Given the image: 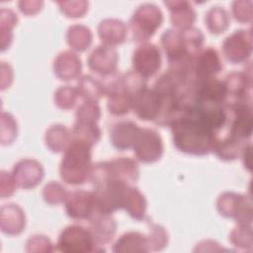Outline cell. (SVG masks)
Returning <instances> with one entry per match:
<instances>
[{
	"label": "cell",
	"mask_w": 253,
	"mask_h": 253,
	"mask_svg": "<svg viewBox=\"0 0 253 253\" xmlns=\"http://www.w3.org/2000/svg\"><path fill=\"white\" fill-rule=\"evenodd\" d=\"M115 252H143L149 251V241L147 235L141 234L137 231H128L123 234L115 243L114 249Z\"/></svg>",
	"instance_id": "22"
},
{
	"label": "cell",
	"mask_w": 253,
	"mask_h": 253,
	"mask_svg": "<svg viewBox=\"0 0 253 253\" xmlns=\"http://www.w3.org/2000/svg\"><path fill=\"white\" fill-rule=\"evenodd\" d=\"M251 236V227L250 225L240 224L239 227L234 228V230L230 234V240L235 246L245 247L246 240L244 237Z\"/></svg>",
	"instance_id": "36"
},
{
	"label": "cell",
	"mask_w": 253,
	"mask_h": 253,
	"mask_svg": "<svg viewBox=\"0 0 253 253\" xmlns=\"http://www.w3.org/2000/svg\"><path fill=\"white\" fill-rule=\"evenodd\" d=\"M23 210L15 204H7L1 208V230L9 235L20 234L25 228Z\"/></svg>",
	"instance_id": "16"
},
{
	"label": "cell",
	"mask_w": 253,
	"mask_h": 253,
	"mask_svg": "<svg viewBox=\"0 0 253 253\" xmlns=\"http://www.w3.org/2000/svg\"><path fill=\"white\" fill-rule=\"evenodd\" d=\"M70 132L69 130L61 125L51 126L45 133L46 145L55 152L65 150V148L70 143Z\"/></svg>",
	"instance_id": "26"
},
{
	"label": "cell",
	"mask_w": 253,
	"mask_h": 253,
	"mask_svg": "<svg viewBox=\"0 0 253 253\" xmlns=\"http://www.w3.org/2000/svg\"><path fill=\"white\" fill-rule=\"evenodd\" d=\"M118 53L113 46L98 45L88 57V65L91 70L105 77L117 72Z\"/></svg>",
	"instance_id": "13"
},
{
	"label": "cell",
	"mask_w": 253,
	"mask_h": 253,
	"mask_svg": "<svg viewBox=\"0 0 253 253\" xmlns=\"http://www.w3.org/2000/svg\"><path fill=\"white\" fill-rule=\"evenodd\" d=\"M131 109L143 121H155L161 109V97L152 88H143L132 99Z\"/></svg>",
	"instance_id": "11"
},
{
	"label": "cell",
	"mask_w": 253,
	"mask_h": 253,
	"mask_svg": "<svg viewBox=\"0 0 253 253\" xmlns=\"http://www.w3.org/2000/svg\"><path fill=\"white\" fill-rule=\"evenodd\" d=\"M223 82L226 87L227 97L231 98L230 102L225 104L235 103L249 99V90L251 84L250 78L247 77L245 73L233 71L225 77V80Z\"/></svg>",
	"instance_id": "20"
},
{
	"label": "cell",
	"mask_w": 253,
	"mask_h": 253,
	"mask_svg": "<svg viewBox=\"0 0 253 253\" xmlns=\"http://www.w3.org/2000/svg\"><path fill=\"white\" fill-rule=\"evenodd\" d=\"M19 9L21 12L27 15H33L36 14L39 10H41V7L42 5V2L39 1H20L18 3Z\"/></svg>",
	"instance_id": "38"
},
{
	"label": "cell",
	"mask_w": 253,
	"mask_h": 253,
	"mask_svg": "<svg viewBox=\"0 0 253 253\" xmlns=\"http://www.w3.org/2000/svg\"><path fill=\"white\" fill-rule=\"evenodd\" d=\"M78 95L77 89L71 88L70 86H61L54 94V101L59 108L67 110L75 105Z\"/></svg>",
	"instance_id": "30"
},
{
	"label": "cell",
	"mask_w": 253,
	"mask_h": 253,
	"mask_svg": "<svg viewBox=\"0 0 253 253\" xmlns=\"http://www.w3.org/2000/svg\"><path fill=\"white\" fill-rule=\"evenodd\" d=\"M91 145L73 138L64 150L60 163L61 179L71 185L84 183L91 174Z\"/></svg>",
	"instance_id": "2"
},
{
	"label": "cell",
	"mask_w": 253,
	"mask_h": 253,
	"mask_svg": "<svg viewBox=\"0 0 253 253\" xmlns=\"http://www.w3.org/2000/svg\"><path fill=\"white\" fill-rule=\"evenodd\" d=\"M139 129L140 127L130 121L117 123L113 126L111 131V140L113 145L119 150H125L130 147L132 148Z\"/></svg>",
	"instance_id": "17"
},
{
	"label": "cell",
	"mask_w": 253,
	"mask_h": 253,
	"mask_svg": "<svg viewBox=\"0 0 253 253\" xmlns=\"http://www.w3.org/2000/svg\"><path fill=\"white\" fill-rule=\"evenodd\" d=\"M1 121L4 122L8 126L6 127V126L1 125V141L3 144L11 143L14 140L17 133V124L10 114L4 112L2 113Z\"/></svg>",
	"instance_id": "33"
},
{
	"label": "cell",
	"mask_w": 253,
	"mask_h": 253,
	"mask_svg": "<svg viewBox=\"0 0 253 253\" xmlns=\"http://www.w3.org/2000/svg\"><path fill=\"white\" fill-rule=\"evenodd\" d=\"M122 209H125L133 218L137 220L143 219L146 210V201L144 196L138 191V189L128 185L124 197Z\"/></svg>",
	"instance_id": "23"
},
{
	"label": "cell",
	"mask_w": 253,
	"mask_h": 253,
	"mask_svg": "<svg viewBox=\"0 0 253 253\" xmlns=\"http://www.w3.org/2000/svg\"><path fill=\"white\" fill-rule=\"evenodd\" d=\"M132 149L136 157L144 163H152L160 159L163 153L162 139L154 129L140 128Z\"/></svg>",
	"instance_id": "7"
},
{
	"label": "cell",
	"mask_w": 253,
	"mask_h": 253,
	"mask_svg": "<svg viewBox=\"0 0 253 253\" xmlns=\"http://www.w3.org/2000/svg\"><path fill=\"white\" fill-rule=\"evenodd\" d=\"M222 49L228 61L232 63L245 61L249 57L252 49L251 31H235L224 40Z\"/></svg>",
	"instance_id": "9"
},
{
	"label": "cell",
	"mask_w": 253,
	"mask_h": 253,
	"mask_svg": "<svg viewBox=\"0 0 253 253\" xmlns=\"http://www.w3.org/2000/svg\"><path fill=\"white\" fill-rule=\"evenodd\" d=\"M16 181L13 175H10L6 171L1 172V197L4 199L13 195L15 192Z\"/></svg>",
	"instance_id": "37"
},
{
	"label": "cell",
	"mask_w": 253,
	"mask_h": 253,
	"mask_svg": "<svg viewBox=\"0 0 253 253\" xmlns=\"http://www.w3.org/2000/svg\"><path fill=\"white\" fill-rule=\"evenodd\" d=\"M162 21L163 14L156 5L145 3L138 6L129 20L132 39L135 42H146L154 35Z\"/></svg>",
	"instance_id": "4"
},
{
	"label": "cell",
	"mask_w": 253,
	"mask_h": 253,
	"mask_svg": "<svg viewBox=\"0 0 253 253\" xmlns=\"http://www.w3.org/2000/svg\"><path fill=\"white\" fill-rule=\"evenodd\" d=\"M81 68L80 58L76 53L68 50L60 52L53 62L54 73L61 80L67 81L76 78L79 75Z\"/></svg>",
	"instance_id": "18"
},
{
	"label": "cell",
	"mask_w": 253,
	"mask_h": 253,
	"mask_svg": "<svg viewBox=\"0 0 253 253\" xmlns=\"http://www.w3.org/2000/svg\"><path fill=\"white\" fill-rule=\"evenodd\" d=\"M101 112L97 102L85 101L76 112V120L97 122L100 119Z\"/></svg>",
	"instance_id": "32"
},
{
	"label": "cell",
	"mask_w": 253,
	"mask_h": 253,
	"mask_svg": "<svg viewBox=\"0 0 253 253\" xmlns=\"http://www.w3.org/2000/svg\"><path fill=\"white\" fill-rule=\"evenodd\" d=\"M234 18L239 22H249L251 20V1H235L232 4Z\"/></svg>",
	"instance_id": "35"
},
{
	"label": "cell",
	"mask_w": 253,
	"mask_h": 253,
	"mask_svg": "<svg viewBox=\"0 0 253 253\" xmlns=\"http://www.w3.org/2000/svg\"><path fill=\"white\" fill-rule=\"evenodd\" d=\"M12 175L19 187L30 189L36 187L42 181L43 169L34 159H23L15 164Z\"/></svg>",
	"instance_id": "14"
},
{
	"label": "cell",
	"mask_w": 253,
	"mask_h": 253,
	"mask_svg": "<svg viewBox=\"0 0 253 253\" xmlns=\"http://www.w3.org/2000/svg\"><path fill=\"white\" fill-rule=\"evenodd\" d=\"M205 22L208 29L213 34L223 33L229 25V17L222 7H211L206 14Z\"/></svg>",
	"instance_id": "27"
},
{
	"label": "cell",
	"mask_w": 253,
	"mask_h": 253,
	"mask_svg": "<svg viewBox=\"0 0 253 253\" xmlns=\"http://www.w3.org/2000/svg\"><path fill=\"white\" fill-rule=\"evenodd\" d=\"M43 199L46 203L56 205L65 201L67 197L66 189L57 182H50L44 188L42 192Z\"/></svg>",
	"instance_id": "31"
},
{
	"label": "cell",
	"mask_w": 253,
	"mask_h": 253,
	"mask_svg": "<svg viewBox=\"0 0 253 253\" xmlns=\"http://www.w3.org/2000/svg\"><path fill=\"white\" fill-rule=\"evenodd\" d=\"M18 17L10 9L2 8L0 11V30H1V49L7 48L13 39L12 29L17 24Z\"/></svg>",
	"instance_id": "29"
},
{
	"label": "cell",
	"mask_w": 253,
	"mask_h": 253,
	"mask_svg": "<svg viewBox=\"0 0 253 253\" xmlns=\"http://www.w3.org/2000/svg\"><path fill=\"white\" fill-rule=\"evenodd\" d=\"M217 210L220 214L226 217H233L239 224H251V201L245 196L234 193H223L217 200Z\"/></svg>",
	"instance_id": "6"
},
{
	"label": "cell",
	"mask_w": 253,
	"mask_h": 253,
	"mask_svg": "<svg viewBox=\"0 0 253 253\" xmlns=\"http://www.w3.org/2000/svg\"><path fill=\"white\" fill-rule=\"evenodd\" d=\"M175 146L188 154L205 155L211 151L214 135L199 118L194 106L171 126Z\"/></svg>",
	"instance_id": "1"
},
{
	"label": "cell",
	"mask_w": 253,
	"mask_h": 253,
	"mask_svg": "<svg viewBox=\"0 0 253 253\" xmlns=\"http://www.w3.org/2000/svg\"><path fill=\"white\" fill-rule=\"evenodd\" d=\"M139 170L136 162L128 157H119L111 161L98 162L92 166L90 179L94 187L108 181L133 183L138 179Z\"/></svg>",
	"instance_id": "3"
},
{
	"label": "cell",
	"mask_w": 253,
	"mask_h": 253,
	"mask_svg": "<svg viewBox=\"0 0 253 253\" xmlns=\"http://www.w3.org/2000/svg\"><path fill=\"white\" fill-rule=\"evenodd\" d=\"M65 210L67 215L75 219L90 218L97 211L93 192L76 190L69 194L65 199Z\"/></svg>",
	"instance_id": "10"
},
{
	"label": "cell",
	"mask_w": 253,
	"mask_h": 253,
	"mask_svg": "<svg viewBox=\"0 0 253 253\" xmlns=\"http://www.w3.org/2000/svg\"><path fill=\"white\" fill-rule=\"evenodd\" d=\"M73 138L87 142L91 146L95 144L101 136V130L96 122L76 120L72 128Z\"/></svg>",
	"instance_id": "25"
},
{
	"label": "cell",
	"mask_w": 253,
	"mask_h": 253,
	"mask_svg": "<svg viewBox=\"0 0 253 253\" xmlns=\"http://www.w3.org/2000/svg\"><path fill=\"white\" fill-rule=\"evenodd\" d=\"M77 92L86 101L97 102L106 95V88L102 82L89 75H85L78 81Z\"/></svg>",
	"instance_id": "24"
},
{
	"label": "cell",
	"mask_w": 253,
	"mask_h": 253,
	"mask_svg": "<svg viewBox=\"0 0 253 253\" xmlns=\"http://www.w3.org/2000/svg\"><path fill=\"white\" fill-rule=\"evenodd\" d=\"M221 68L222 64L218 52L211 46L207 47L195 58L193 65L195 82L214 78Z\"/></svg>",
	"instance_id": "12"
},
{
	"label": "cell",
	"mask_w": 253,
	"mask_h": 253,
	"mask_svg": "<svg viewBox=\"0 0 253 253\" xmlns=\"http://www.w3.org/2000/svg\"><path fill=\"white\" fill-rule=\"evenodd\" d=\"M99 246L90 229L81 225H69L65 227L57 241V248L62 252H92Z\"/></svg>",
	"instance_id": "5"
},
{
	"label": "cell",
	"mask_w": 253,
	"mask_h": 253,
	"mask_svg": "<svg viewBox=\"0 0 253 253\" xmlns=\"http://www.w3.org/2000/svg\"><path fill=\"white\" fill-rule=\"evenodd\" d=\"M164 4L171 11V23L178 30L192 28L196 20V12L187 1H165Z\"/></svg>",
	"instance_id": "19"
},
{
	"label": "cell",
	"mask_w": 253,
	"mask_h": 253,
	"mask_svg": "<svg viewBox=\"0 0 253 253\" xmlns=\"http://www.w3.org/2000/svg\"><path fill=\"white\" fill-rule=\"evenodd\" d=\"M90 220V231L97 244L104 245L108 243L116 232V221L109 213L96 212Z\"/></svg>",
	"instance_id": "15"
},
{
	"label": "cell",
	"mask_w": 253,
	"mask_h": 253,
	"mask_svg": "<svg viewBox=\"0 0 253 253\" xmlns=\"http://www.w3.org/2000/svg\"><path fill=\"white\" fill-rule=\"evenodd\" d=\"M92 42L91 31L83 25H73L67 31L68 44L79 51L85 50Z\"/></svg>",
	"instance_id": "28"
},
{
	"label": "cell",
	"mask_w": 253,
	"mask_h": 253,
	"mask_svg": "<svg viewBox=\"0 0 253 253\" xmlns=\"http://www.w3.org/2000/svg\"><path fill=\"white\" fill-rule=\"evenodd\" d=\"M98 35L101 41L109 46L122 43L126 35V25L117 19H106L98 26Z\"/></svg>",
	"instance_id": "21"
},
{
	"label": "cell",
	"mask_w": 253,
	"mask_h": 253,
	"mask_svg": "<svg viewBox=\"0 0 253 253\" xmlns=\"http://www.w3.org/2000/svg\"><path fill=\"white\" fill-rule=\"evenodd\" d=\"M57 4L67 17L72 18L82 17L88 9V2L86 1H62L57 2Z\"/></svg>",
	"instance_id": "34"
},
{
	"label": "cell",
	"mask_w": 253,
	"mask_h": 253,
	"mask_svg": "<svg viewBox=\"0 0 253 253\" xmlns=\"http://www.w3.org/2000/svg\"><path fill=\"white\" fill-rule=\"evenodd\" d=\"M133 71L148 78L153 76L161 66V55L158 47L153 43H142L137 46L132 55Z\"/></svg>",
	"instance_id": "8"
}]
</instances>
